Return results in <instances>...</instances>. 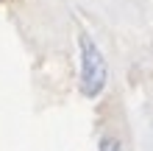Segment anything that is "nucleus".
Instances as JSON below:
<instances>
[{
	"label": "nucleus",
	"mask_w": 153,
	"mask_h": 151,
	"mask_svg": "<svg viewBox=\"0 0 153 151\" xmlns=\"http://www.w3.org/2000/svg\"><path fill=\"white\" fill-rule=\"evenodd\" d=\"M78 56H81V70H78V92L84 98H97L103 95L106 84H109V62L100 45L81 31L78 37Z\"/></svg>",
	"instance_id": "1"
},
{
	"label": "nucleus",
	"mask_w": 153,
	"mask_h": 151,
	"mask_svg": "<svg viewBox=\"0 0 153 151\" xmlns=\"http://www.w3.org/2000/svg\"><path fill=\"white\" fill-rule=\"evenodd\" d=\"M97 151H123V143H120L117 137L103 134V137H100V143H97Z\"/></svg>",
	"instance_id": "2"
}]
</instances>
